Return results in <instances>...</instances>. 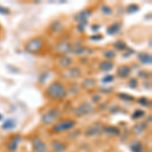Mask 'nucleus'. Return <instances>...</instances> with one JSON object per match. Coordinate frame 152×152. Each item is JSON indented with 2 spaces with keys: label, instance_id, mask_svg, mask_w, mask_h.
I'll return each mask as SVG.
<instances>
[{
  "label": "nucleus",
  "instance_id": "12",
  "mask_svg": "<svg viewBox=\"0 0 152 152\" xmlns=\"http://www.w3.org/2000/svg\"><path fill=\"white\" fill-rule=\"evenodd\" d=\"M71 49H72V47H71V44L69 42H62V43L58 44V45L56 46L55 50L57 51L58 53L66 54V53L70 52Z\"/></svg>",
  "mask_w": 152,
  "mask_h": 152
},
{
  "label": "nucleus",
  "instance_id": "14",
  "mask_svg": "<svg viewBox=\"0 0 152 152\" xmlns=\"http://www.w3.org/2000/svg\"><path fill=\"white\" fill-rule=\"evenodd\" d=\"M92 14V12L90 10H83L80 11L78 14H76L74 16V20L79 21V23H82V21H87L88 18Z\"/></svg>",
  "mask_w": 152,
  "mask_h": 152
},
{
  "label": "nucleus",
  "instance_id": "37",
  "mask_svg": "<svg viewBox=\"0 0 152 152\" xmlns=\"http://www.w3.org/2000/svg\"><path fill=\"white\" fill-rule=\"evenodd\" d=\"M92 40H102V36H97V37H91Z\"/></svg>",
  "mask_w": 152,
  "mask_h": 152
},
{
  "label": "nucleus",
  "instance_id": "22",
  "mask_svg": "<svg viewBox=\"0 0 152 152\" xmlns=\"http://www.w3.org/2000/svg\"><path fill=\"white\" fill-rule=\"evenodd\" d=\"M14 127H15V123H14V121H12V120H7V121H5L2 124V128L5 130H11V129H13Z\"/></svg>",
  "mask_w": 152,
  "mask_h": 152
},
{
  "label": "nucleus",
  "instance_id": "13",
  "mask_svg": "<svg viewBox=\"0 0 152 152\" xmlns=\"http://www.w3.org/2000/svg\"><path fill=\"white\" fill-rule=\"evenodd\" d=\"M147 128H148V124L146 122H140V123H137L134 125L132 131H133L135 135H140L143 132H145Z\"/></svg>",
  "mask_w": 152,
  "mask_h": 152
},
{
  "label": "nucleus",
  "instance_id": "17",
  "mask_svg": "<svg viewBox=\"0 0 152 152\" xmlns=\"http://www.w3.org/2000/svg\"><path fill=\"white\" fill-rule=\"evenodd\" d=\"M73 63L72 58H70L69 56H63L62 58H60L59 60V65L62 68H69Z\"/></svg>",
  "mask_w": 152,
  "mask_h": 152
},
{
  "label": "nucleus",
  "instance_id": "18",
  "mask_svg": "<svg viewBox=\"0 0 152 152\" xmlns=\"http://www.w3.org/2000/svg\"><path fill=\"white\" fill-rule=\"evenodd\" d=\"M120 29H121V23H113L112 26H110L109 28H107V33L109 34L110 36H114L119 33Z\"/></svg>",
  "mask_w": 152,
  "mask_h": 152
},
{
  "label": "nucleus",
  "instance_id": "33",
  "mask_svg": "<svg viewBox=\"0 0 152 152\" xmlns=\"http://www.w3.org/2000/svg\"><path fill=\"white\" fill-rule=\"evenodd\" d=\"M138 76L140 78H148L149 76H150V73L147 72V71H140V72L138 73Z\"/></svg>",
  "mask_w": 152,
  "mask_h": 152
},
{
  "label": "nucleus",
  "instance_id": "15",
  "mask_svg": "<svg viewBox=\"0 0 152 152\" xmlns=\"http://www.w3.org/2000/svg\"><path fill=\"white\" fill-rule=\"evenodd\" d=\"M138 60L140 61L141 63L145 65H151L152 63V58L151 55L148 53H140L138 54Z\"/></svg>",
  "mask_w": 152,
  "mask_h": 152
},
{
  "label": "nucleus",
  "instance_id": "26",
  "mask_svg": "<svg viewBox=\"0 0 152 152\" xmlns=\"http://www.w3.org/2000/svg\"><path fill=\"white\" fill-rule=\"evenodd\" d=\"M118 96H119L122 100H126V102H133L134 100V96L129 95L127 94H118Z\"/></svg>",
  "mask_w": 152,
  "mask_h": 152
},
{
  "label": "nucleus",
  "instance_id": "2",
  "mask_svg": "<svg viewBox=\"0 0 152 152\" xmlns=\"http://www.w3.org/2000/svg\"><path fill=\"white\" fill-rule=\"evenodd\" d=\"M62 113L58 107H51L42 115L41 121L45 126H53L61 119Z\"/></svg>",
  "mask_w": 152,
  "mask_h": 152
},
{
  "label": "nucleus",
  "instance_id": "3",
  "mask_svg": "<svg viewBox=\"0 0 152 152\" xmlns=\"http://www.w3.org/2000/svg\"><path fill=\"white\" fill-rule=\"evenodd\" d=\"M76 125V121L73 119H66L58 121L55 125H53L52 133L54 134H62L73 129Z\"/></svg>",
  "mask_w": 152,
  "mask_h": 152
},
{
  "label": "nucleus",
  "instance_id": "25",
  "mask_svg": "<svg viewBox=\"0 0 152 152\" xmlns=\"http://www.w3.org/2000/svg\"><path fill=\"white\" fill-rule=\"evenodd\" d=\"M104 58L107 59V60H113L115 57H116V52H115L114 50H107V51H105L104 54Z\"/></svg>",
  "mask_w": 152,
  "mask_h": 152
},
{
  "label": "nucleus",
  "instance_id": "34",
  "mask_svg": "<svg viewBox=\"0 0 152 152\" xmlns=\"http://www.w3.org/2000/svg\"><path fill=\"white\" fill-rule=\"evenodd\" d=\"M87 24V21H82V23H79V24L77 26V29L79 31H83L85 28V26Z\"/></svg>",
  "mask_w": 152,
  "mask_h": 152
},
{
  "label": "nucleus",
  "instance_id": "11",
  "mask_svg": "<svg viewBox=\"0 0 152 152\" xmlns=\"http://www.w3.org/2000/svg\"><path fill=\"white\" fill-rule=\"evenodd\" d=\"M130 150L132 152H147L145 146L139 140H134L130 144Z\"/></svg>",
  "mask_w": 152,
  "mask_h": 152
},
{
  "label": "nucleus",
  "instance_id": "16",
  "mask_svg": "<svg viewBox=\"0 0 152 152\" xmlns=\"http://www.w3.org/2000/svg\"><path fill=\"white\" fill-rule=\"evenodd\" d=\"M99 70L107 72V71H111L113 68H114V63H113L112 61H109V60L102 61V62L99 63Z\"/></svg>",
  "mask_w": 152,
  "mask_h": 152
},
{
  "label": "nucleus",
  "instance_id": "19",
  "mask_svg": "<svg viewBox=\"0 0 152 152\" xmlns=\"http://www.w3.org/2000/svg\"><path fill=\"white\" fill-rule=\"evenodd\" d=\"M104 133H105L107 135H112V136H118L121 133L119 128L115 126H109V127H104Z\"/></svg>",
  "mask_w": 152,
  "mask_h": 152
},
{
  "label": "nucleus",
  "instance_id": "27",
  "mask_svg": "<svg viewBox=\"0 0 152 152\" xmlns=\"http://www.w3.org/2000/svg\"><path fill=\"white\" fill-rule=\"evenodd\" d=\"M51 28H52L55 33H58V31H60L61 29H62V24H61L60 21H55V23L51 26Z\"/></svg>",
  "mask_w": 152,
  "mask_h": 152
},
{
  "label": "nucleus",
  "instance_id": "6",
  "mask_svg": "<svg viewBox=\"0 0 152 152\" xmlns=\"http://www.w3.org/2000/svg\"><path fill=\"white\" fill-rule=\"evenodd\" d=\"M104 127L105 126L102 123H100V122H96V123L92 124L91 126L88 127V128L85 130L84 134H85V136H87V137L96 136V135L104 133Z\"/></svg>",
  "mask_w": 152,
  "mask_h": 152
},
{
  "label": "nucleus",
  "instance_id": "35",
  "mask_svg": "<svg viewBox=\"0 0 152 152\" xmlns=\"http://www.w3.org/2000/svg\"><path fill=\"white\" fill-rule=\"evenodd\" d=\"M0 13H2V14H9V13H10V11H9V9L6 8V7L0 6Z\"/></svg>",
  "mask_w": 152,
  "mask_h": 152
},
{
  "label": "nucleus",
  "instance_id": "7",
  "mask_svg": "<svg viewBox=\"0 0 152 152\" xmlns=\"http://www.w3.org/2000/svg\"><path fill=\"white\" fill-rule=\"evenodd\" d=\"M31 147L35 152H47L48 147L39 137H34L31 139Z\"/></svg>",
  "mask_w": 152,
  "mask_h": 152
},
{
  "label": "nucleus",
  "instance_id": "29",
  "mask_svg": "<svg viewBox=\"0 0 152 152\" xmlns=\"http://www.w3.org/2000/svg\"><path fill=\"white\" fill-rule=\"evenodd\" d=\"M114 76L111 75V74H107V75H105L104 78H102V82L104 83H110V82H112L113 80H114Z\"/></svg>",
  "mask_w": 152,
  "mask_h": 152
},
{
  "label": "nucleus",
  "instance_id": "31",
  "mask_svg": "<svg viewBox=\"0 0 152 152\" xmlns=\"http://www.w3.org/2000/svg\"><path fill=\"white\" fill-rule=\"evenodd\" d=\"M138 9H139V6L136 5V4H133V5H130L128 8H127V11H128L129 13H131V12L138 11Z\"/></svg>",
  "mask_w": 152,
  "mask_h": 152
},
{
  "label": "nucleus",
  "instance_id": "30",
  "mask_svg": "<svg viewBox=\"0 0 152 152\" xmlns=\"http://www.w3.org/2000/svg\"><path fill=\"white\" fill-rule=\"evenodd\" d=\"M129 86L132 88H136L138 86V82H137L136 78H131V79L129 80Z\"/></svg>",
  "mask_w": 152,
  "mask_h": 152
},
{
  "label": "nucleus",
  "instance_id": "5",
  "mask_svg": "<svg viewBox=\"0 0 152 152\" xmlns=\"http://www.w3.org/2000/svg\"><path fill=\"white\" fill-rule=\"evenodd\" d=\"M44 45V40L42 38H34L31 40H29L28 43L26 44V52L31 53V54H37L42 50Z\"/></svg>",
  "mask_w": 152,
  "mask_h": 152
},
{
  "label": "nucleus",
  "instance_id": "28",
  "mask_svg": "<svg viewBox=\"0 0 152 152\" xmlns=\"http://www.w3.org/2000/svg\"><path fill=\"white\" fill-rule=\"evenodd\" d=\"M138 104L141 105V107H149L150 105V102L148 100V99H146V97H141L140 99H138Z\"/></svg>",
  "mask_w": 152,
  "mask_h": 152
},
{
  "label": "nucleus",
  "instance_id": "36",
  "mask_svg": "<svg viewBox=\"0 0 152 152\" xmlns=\"http://www.w3.org/2000/svg\"><path fill=\"white\" fill-rule=\"evenodd\" d=\"M99 100H100L99 95H94V96H92V102H99Z\"/></svg>",
  "mask_w": 152,
  "mask_h": 152
},
{
  "label": "nucleus",
  "instance_id": "20",
  "mask_svg": "<svg viewBox=\"0 0 152 152\" xmlns=\"http://www.w3.org/2000/svg\"><path fill=\"white\" fill-rule=\"evenodd\" d=\"M95 85V81L94 79H91V78H86L84 79V81L82 82V87L84 89H90Z\"/></svg>",
  "mask_w": 152,
  "mask_h": 152
},
{
  "label": "nucleus",
  "instance_id": "23",
  "mask_svg": "<svg viewBox=\"0 0 152 152\" xmlns=\"http://www.w3.org/2000/svg\"><path fill=\"white\" fill-rule=\"evenodd\" d=\"M114 47L116 48V50L118 51H126V49H127L126 44H125L123 41H117L116 43L114 44Z\"/></svg>",
  "mask_w": 152,
  "mask_h": 152
},
{
  "label": "nucleus",
  "instance_id": "21",
  "mask_svg": "<svg viewBox=\"0 0 152 152\" xmlns=\"http://www.w3.org/2000/svg\"><path fill=\"white\" fill-rule=\"evenodd\" d=\"M69 74L71 78H78L81 75V71L78 67H73L71 68V70L69 71Z\"/></svg>",
  "mask_w": 152,
  "mask_h": 152
},
{
  "label": "nucleus",
  "instance_id": "24",
  "mask_svg": "<svg viewBox=\"0 0 152 152\" xmlns=\"http://www.w3.org/2000/svg\"><path fill=\"white\" fill-rule=\"evenodd\" d=\"M144 115H145V112L142 111V110H136L133 114H132V119L133 120H138L140 118H143Z\"/></svg>",
  "mask_w": 152,
  "mask_h": 152
},
{
  "label": "nucleus",
  "instance_id": "4",
  "mask_svg": "<svg viewBox=\"0 0 152 152\" xmlns=\"http://www.w3.org/2000/svg\"><path fill=\"white\" fill-rule=\"evenodd\" d=\"M94 112H95V107H94V105L88 102H84L76 107V109L74 110V112H73V114H74L75 117L80 118V117L92 115Z\"/></svg>",
  "mask_w": 152,
  "mask_h": 152
},
{
  "label": "nucleus",
  "instance_id": "10",
  "mask_svg": "<svg viewBox=\"0 0 152 152\" xmlns=\"http://www.w3.org/2000/svg\"><path fill=\"white\" fill-rule=\"evenodd\" d=\"M51 148L54 152H65L67 150V145L60 140H53L51 142Z\"/></svg>",
  "mask_w": 152,
  "mask_h": 152
},
{
  "label": "nucleus",
  "instance_id": "32",
  "mask_svg": "<svg viewBox=\"0 0 152 152\" xmlns=\"http://www.w3.org/2000/svg\"><path fill=\"white\" fill-rule=\"evenodd\" d=\"M102 11L104 12V14H109V15H110V14H112V12H113L112 9L110 8L109 6H107V5H104L102 7Z\"/></svg>",
  "mask_w": 152,
  "mask_h": 152
},
{
  "label": "nucleus",
  "instance_id": "1",
  "mask_svg": "<svg viewBox=\"0 0 152 152\" xmlns=\"http://www.w3.org/2000/svg\"><path fill=\"white\" fill-rule=\"evenodd\" d=\"M68 94V90L65 85L60 81H55L50 84L46 90V95L50 99L55 102H62L66 99Z\"/></svg>",
  "mask_w": 152,
  "mask_h": 152
},
{
  "label": "nucleus",
  "instance_id": "9",
  "mask_svg": "<svg viewBox=\"0 0 152 152\" xmlns=\"http://www.w3.org/2000/svg\"><path fill=\"white\" fill-rule=\"evenodd\" d=\"M132 72V69L131 67L128 65H121L118 67L117 69V76L119 78H127L129 77L130 74H131Z\"/></svg>",
  "mask_w": 152,
  "mask_h": 152
},
{
  "label": "nucleus",
  "instance_id": "8",
  "mask_svg": "<svg viewBox=\"0 0 152 152\" xmlns=\"http://www.w3.org/2000/svg\"><path fill=\"white\" fill-rule=\"evenodd\" d=\"M21 142V137L20 135H14L11 137V139L9 140L8 144H7V149L9 152H15L18 150L19 143Z\"/></svg>",
  "mask_w": 152,
  "mask_h": 152
}]
</instances>
